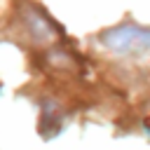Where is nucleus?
<instances>
[{"label":"nucleus","instance_id":"f257e3e1","mask_svg":"<svg viewBox=\"0 0 150 150\" xmlns=\"http://www.w3.org/2000/svg\"><path fill=\"white\" fill-rule=\"evenodd\" d=\"M101 42L120 56H138L150 52V30L134 23H124L105 30L101 35Z\"/></svg>","mask_w":150,"mask_h":150},{"label":"nucleus","instance_id":"f03ea898","mask_svg":"<svg viewBox=\"0 0 150 150\" xmlns=\"http://www.w3.org/2000/svg\"><path fill=\"white\" fill-rule=\"evenodd\" d=\"M145 127H148V129H150V120H145Z\"/></svg>","mask_w":150,"mask_h":150}]
</instances>
